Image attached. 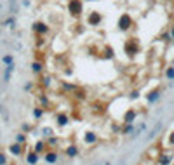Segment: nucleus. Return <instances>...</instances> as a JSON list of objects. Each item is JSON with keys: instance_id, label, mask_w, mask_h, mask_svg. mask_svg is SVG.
<instances>
[{"instance_id": "nucleus-1", "label": "nucleus", "mask_w": 174, "mask_h": 165, "mask_svg": "<svg viewBox=\"0 0 174 165\" xmlns=\"http://www.w3.org/2000/svg\"><path fill=\"white\" fill-rule=\"evenodd\" d=\"M173 155H171V153H162V155H160V158H159V164L160 165H169L171 164V162H173Z\"/></svg>"}, {"instance_id": "nucleus-2", "label": "nucleus", "mask_w": 174, "mask_h": 165, "mask_svg": "<svg viewBox=\"0 0 174 165\" xmlns=\"http://www.w3.org/2000/svg\"><path fill=\"white\" fill-rule=\"evenodd\" d=\"M80 9H82V5L78 0H70V10L73 14H80Z\"/></svg>"}, {"instance_id": "nucleus-3", "label": "nucleus", "mask_w": 174, "mask_h": 165, "mask_svg": "<svg viewBox=\"0 0 174 165\" xmlns=\"http://www.w3.org/2000/svg\"><path fill=\"white\" fill-rule=\"evenodd\" d=\"M33 30H35L37 33H47L49 28H47L44 23H35V24H33Z\"/></svg>"}, {"instance_id": "nucleus-4", "label": "nucleus", "mask_w": 174, "mask_h": 165, "mask_svg": "<svg viewBox=\"0 0 174 165\" xmlns=\"http://www.w3.org/2000/svg\"><path fill=\"white\" fill-rule=\"evenodd\" d=\"M26 160H28V164L35 165L37 162H38V155H37L35 151H30V153H28V157H26Z\"/></svg>"}, {"instance_id": "nucleus-5", "label": "nucleus", "mask_w": 174, "mask_h": 165, "mask_svg": "<svg viewBox=\"0 0 174 165\" xmlns=\"http://www.w3.org/2000/svg\"><path fill=\"white\" fill-rule=\"evenodd\" d=\"M9 151L12 153V155H21V144H17V143H14L10 148H9Z\"/></svg>"}, {"instance_id": "nucleus-6", "label": "nucleus", "mask_w": 174, "mask_h": 165, "mask_svg": "<svg viewBox=\"0 0 174 165\" xmlns=\"http://www.w3.org/2000/svg\"><path fill=\"white\" fill-rule=\"evenodd\" d=\"M101 21V16L98 14V12H92L91 16H89V23H92V24H96V23H99Z\"/></svg>"}, {"instance_id": "nucleus-7", "label": "nucleus", "mask_w": 174, "mask_h": 165, "mask_svg": "<svg viewBox=\"0 0 174 165\" xmlns=\"http://www.w3.org/2000/svg\"><path fill=\"white\" fill-rule=\"evenodd\" d=\"M2 63H3V64H7V66H9V64H14V57H12L10 54H7V56H3V57H2Z\"/></svg>"}, {"instance_id": "nucleus-8", "label": "nucleus", "mask_w": 174, "mask_h": 165, "mask_svg": "<svg viewBox=\"0 0 174 165\" xmlns=\"http://www.w3.org/2000/svg\"><path fill=\"white\" fill-rule=\"evenodd\" d=\"M159 97H160V92H159V90H155V92H152V94L148 96V103H155Z\"/></svg>"}, {"instance_id": "nucleus-9", "label": "nucleus", "mask_w": 174, "mask_h": 165, "mask_svg": "<svg viewBox=\"0 0 174 165\" xmlns=\"http://www.w3.org/2000/svg\"><path fill=\"white\" fill-rule=\"evenodd\" d=\"M45 160H47L49 164H54V162L58 160V155H56V153H47V155H45Z\"/></svg>"}, {"instance_id": "nucleus-10", "label": "nucleus", "mask_w": 174, "mask_h": 165, "mask_svg": "<svg viewBox=\"0 0 174 165\" xmlns=\"http://www.w3.org/2000/svg\"><path fill=\"white\" fill-rule=\"evenodd\" d=\"M31 70H33L35 73H40V71H42V63H37V61H35V63L31 64Z\"/></svg>"}, {"instance_id": "nucleus-11", "label": "nucleus", "mask_w": 174, "mask_h": 165, "mask_svg": "<svg viewBox=\"0 0 174 165\" xmlns=\"http://www.w3.org/2000/svg\"><path fill=\"white\" fill-rule=\"evenodd\" d=\"M9 164V158H7V155L3 153V151H0V165H7Z\"/></svg>"}, {"instance_id": "nucleus-12", "label": "nucleus", "mask_w": 174, "mask_h": 165, "mask_svg": "<svg viewBox=\"0 0 174 165\" xmlns=\"http://www.w3.org/2000/svg\"><path fill=\"white\" fill-rule=\"evenodd\" d=\"M66 153H68V155H70V157H75V155H77V153H78V150H77V148H75V146H70V148H68V151H66Z\"/></svg>"}, {"instance_id": "nucleus-13", "label": "nucleus", "mask_w": 174, "mask_h": 165, "mask_svg": "<svg viewBox=\"0 0 174 165\" xmlns=\"http://www.w3.org/2000/svg\"><path fill=\"white\" fill-rule=\"evenodd\" d=\"M58 124H59V125H66V124H68V118H66L64 115H61V117L58 118Z\"/></svg>"}, {"instance_id": "nucleus-14", "label": "nucleus", "mask_w": 174, "mask_h": 165, "mask_svg": "<svg viewBox=\"0 0 174 165\" xmlns=\"http://www.w3.org/2000/svg\"><path fill=\"white\" fill-rule=\"evenodd\" d=\"M24 139H26V137H24V134H17V136H16V143H17V144L24 143Z\"/></svg>"}, {"instance_id": "nucleus-15", "label": "nucleus", "mask_w": 174, "mask_h": 165, "mask_svg": "<svg viewBox=\"0 0 174 165\" xmlns=\"http://www.w3.org/2000/svg\"><path fill=\"white\" fill-rule=\"evenodd\" d=\"M85 136H87V137H85V141H87V143H91V141L94 143V141H96V136H94V134H91V132H89V134H85Z\"/></svg>"}, {"instance_id": "nucleus-16", "label": "nucleus", "mask_w": 174, "mask_h": 165, "mask_svg": "<svg viewBox=\"0 0 174 165\" xmlns=\"http://www.w3.org/2000/svg\"><path fill=\"white\" fill-rule=\"evenodd\" d=\"M38 151H44V143H37L35 144V153H38Z\"/></svg>"}, {"instance_id": "nucleus-17", "label": "nucleus", "mask_w": 174, "mask_h": 165, "mask_svg": "<svg viewBox=\"0 0 174 165\" xmlns=\"http://www.w3.org/2000/svg\"><path fill=\"white\" fill-rule=\"evenodd\" d=\"M166 75H167V78H173V80H174V68H173V66L166 71Z\"/></svg>"}, {"instance_id": "nucleus-18", "label": "nucleus", "mask_w": 174, "mask_h": 165, "mask_svg": "<svg viewBox=\"0 0 174 165\" xmlns=\"http://www.w3.org/2000/svg\"><path fill=\"white\" fill-rule=\"evenodd\" d=\"M33 117H35V118H40V117H42V110H40V108L33 110Z\"/></svg>"}, {"instance_id": "nucleus-19", "label": "nucleus", "mask_w": 174, "mask_h": 165, "mask_svg": "<svg viewBox=\"0 0 174 165\" xmlns=\"http://www.w3.org/2000/svg\"><path fill=\"white\" fill-rule=\"evenodd\" d=\"M5 26H14V17H10V19H7L5 23H3Z\"/></svg>"}, {"instance_id": "nucleus-20", "label": "nucleus", "mask_w": 174, "mask_h": 165, "mask_svg": "<svg viewBox=\"0 0 174 165\" xmlns=\"http://www.w3.org/2000/svg\"><path fill=\"white\" fill-rule=\"evenodd\" d=\"M10 7H12V12H17V7H16V0H10Z\"/></svg>"}, {"instance_id": "nucleus-21", "label": "nucleus", "mask_w": 174, "mask_h": 165, "mask_svg": "<svg viewBox=\"0 0 174 165\" xmlns=\"http://www.w3.org/2000/svg\"><path fill=\"white\" fill-rule=\"evenodd\" d=\"M0 111H2V104H0Z\"/></svg>"}, {"instance_id": "nucleus-22", "label": "nucleus", "mask_w": 174, "mask_h": 165, "mask_svg": "<svg viewBox=\"0 0 174 165\" xmlns=\"http://www.w3.org/2000/svg\"><path fill=\"white\" fill-rule=\"evenodd\" d=\"M0 9H2V3H0Z\"/></svg>"}]
</instances>
